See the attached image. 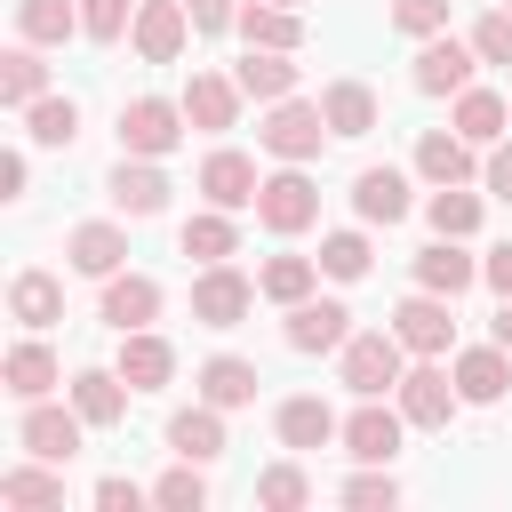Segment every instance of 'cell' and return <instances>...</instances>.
I'll return each instance as SVG.
<instances>
[{
  "mask_svg": "<svg viewBox=\"0 0 512 512\" xmlns=\"http://www.w3.org/2000/svg\"><path fill=\"white\" fill-rule=\"evenodd\" d=\"M400 352H408V344H400L392 328L344 336V384H352L360 400H384V392H400V376H408V368H400Z\"/></svg>",
  "mask_w": 512,
  "mask_h": 512,
  "instance_id": "1",
  "label": "cell"
},
{
  "mask_svg": "<svg viewBox=\"0 0 512 512\" xmlns=\"http://www.w3.org/2000/svg\"><path fill=\"white\" fill-rule=\"evenodd\" d=\"M176 136H184V104H168V96H136V104H120V152L160 160V152H176Z\"/></svg>",
  "mask_w": 512,
  "mask_h": 512,
  "instance_id": "2",
  "label": "cell"
},
{
  "mask_svg": "<svg viewBox=\"0 0 512 512\" xmlns=\"http://www.w3.org/2000/svg\"><path fill=\"white\" fill-rule=\"evenodd\" d=\"M256 136H264V152H272V160H312V152H320V136H336V128H328V112H320V104L280 96V104H272V120H264Z\"/></svg>",
  "mask_w": 512,
  "mask_h": 512,
  "instance_id": "3",
  "label": "cell"
},
{
  "mask_svg": "<svg viewBox=\"0 0 512 512\" xmlns=\"http://www.w3.org/2000/svg\"><path fill=\"white\" fill-rule=\"evenodd\" d=\"M472 64H480V48H472V40L432 32V40L416 48V88H424V96H464V88H472Z\"/></svg>",
  "mask_w": 512,
  "mask_h": 512,
  "instance_id": "4",
  "label": "cell"
},
{
  "mask_svg": "<svg viewBox=\"0 0 512 512\" xmlns=\"http://www.w3.org/2000/svg\"><path fill=\"white\" fill-rule=\"evenodd\" d=\"M256 216L272 224V232H304L312 216H320V192H312V176L288 160L280 176H264V192H256Z\"/></svg>",
  "mask_w": 512,
  "mask_h": 512,
  "instance_id": "5",
  "label": "cell"
},
{
  "mask_svg": "<svg viewBox=\"0 0 512 512\" xmlns=\"http://www.w3.org/2000/svg\"><path fill=\"white\" fill-rule=\"evenodd\" d=\"M248 304H256V288H248L232 264H208V272L192 280V320H200V328H240Z\"/></svg>",
  "mask_w": 512,
  "mask_h": 512,
  "instance_id": "6",
  "label": "cell"
},
{
  "mask_svg": "<svg viewBox=\"0 0 512 512\" xmlns=\"http://www.w3.org/2000/svg\"><path fill=\"white\" fill-rule=\"evenodd\" d=\"M80 424H88L80 408L64 416V408H40V400H32L24 424H16V440H24V456H40V464H72V456H80Z\"/></svg>",
  "mask_w": 512,
  "mask_h": 512,
  "instance_id": "7",
  "label": "cell"
},
{
  "mask_svg": "<svg viewBox=\"0 0 512 512\" xmlns=\"http://www.w3.org/2000/svg\"><path fill=\"white\" fill-rule=\"evenodd\" d=\"M184 32H192V8L184 0H144L136 8V56L144 64H176L184 56Z\"/></svg>",
  "mask_w": 512,
  "mask_h": 512,
  "instance_id": "8",
  "label": "cell"
},
{
  "mask_svg": "<svg viewBox=\"0 0 512 512\" xmlns=\"http://www.w3.org/2000/svg\"><path fill=\"white\" fill-rule=\"evenodd\" d=\"M280 336H288V352H344L352 312H344V304H328V296H320V304L304 296V304H288V328H280Z\"/></svg>",
  "mask_w": 512,
  "mask_h": 512,
  "instance_id": "9",
  "label": "cell"
},
{
  "mask_svg": "<svg viewBox=\"0 0 512 512\" xmlns=\"http://www.w3.org/2000/svg\"><path fill=\"white\" fill-rule=\"evenodd\" d=\"M200 192H208V208H256L264 176H256L248 152H208L200 160Z\"/></svg>",
  "mask_w": 512,
  "mask_h": 512,
  "instance_id": "10",
  "label": "cell"
},
{
  "mask_svg": "<svg viewBox=\"0 0 512 512\" xmlns=\"http://www.w3.org/2000/svg\"><path fill=\"white\" fill-rule=\"evenodd\" d=\"M392 336H400L408 352H424V360H432V352H448V336H456L448 296H432V288H424V296H408V304L392 312Z\"/></svg>",
  "mask_w": 512,
  "mask_h": 512,
  "instance_id": "11",
  "label": "cell"
},
{
  "mask_svg": "<svg viewBox=\"0 0 512 512\" xmlns=\"http://www.w3.org/2000/svg\"><path fill=\"white\" fill-rule=\"evenodd\" d=\"M400 424H408V416L360 400V408L344 416V456H360V464H392V456H400Z\"/></svg>",
  "mask_w": 512,
  "mask_h": 512,
  "instance_id": "12",
  "label": "cell"
},
{
  "mask_svg": "<svg viewBox=\"0 0 512 512\" xmlns=\"http://www.w3.org/2000/svg\"><path fill=\"white\" fill-rule=\"evenodd\" d=\"M456 400H464V392H456L440 368H408V376H400V416L424 424V432H440V424L456 416Z\"/></svg>",
  "mask_w": 512,
  "mask_h": 512,
  "instance_id": "13",
  "label": "cell"
},
{
  "mask_svg": "<svg viewBox=\"0 0 512 512\" xmlns=\"http://www.w3.org/2000/svg\"><path fill=\"white\" fill-rule=\"evenodd\" d=\"M240 80H224V72H192V88H184V120L192 128H232L240 120Z\"/></svg>",
  "mask_w": 512,
  "mask_h": 512,
  "instance_id": "14",
  "label": "cell"
},
{
  "mask_svg": "<svg viewBox=\"0 0 512 512\" xmlns=\"http://www.w3.org/2000/svg\"><path fill=\"white\" fill-rule=\"evenodd\" d=\"M112 208H120V216H160V208H168V176H160L144 152L120 160V168H112Z\"/></svg>",
  "mask_w": 512,
  "mask_h": 512,
  "instance_id": "15",
  "label": "cell"
},
{
  "mask_svg": "<svg viewBox=\"0 0 512 512\" xmlns=\"http://www.w3.org/2000/svg\"><path fill=\"white\" fill-rule=\"evenodd\" d=\"M352 208H360V224H400L408 216V176L400 168H360L352 176Z\"/></svg>",
  "mask_w": 512,
  "mask_h": 512,
  "instance_id": "16",
  "label": "cell"
},
{
  "mask_svg": "<svg viewBox=\"0 0 512 512\" xmlns=\"http://www.w3.org/2000/svg\"><path fill=\"white\" fill-rule=\"evenodd\" d=\"M152 312H160V280H144V272H112L104 280V320L128 336V328H152Z\"/></svg>",
  "mask_w": 512,
  "mask_h": 512,
  "instance_id": "17",
  "label": "cell"
},
{
  "mask_svg": "<svg viewBox=\"0 0 512 512\" xmlns=\"http://www.w3.org/2000/svg\"><path fill=\"white\" fill-rule=\"evenodd\" d=\"M120 376H128V392H160V384L176 376V352H168L152 328H128V336H120Z\"/></svg>",
  "mask_w": 512,
  "mask_h": 512,
  "instance_id": "18",
  "label": "cell"
},
{
  "mask_svg": "<svg viewBox=\"0 0 512 512\" xmlns=\"http://www.w3.org/2000/svg\"><path fill=\"white\" fill-rule=\"evenodd\" d=\"M472 280H480V264H472V256H464L448 232H440V240L416 256V288H432V296H464Z\"/></svg>",
  "mask_w": 512,
  "mask_h": 512,
  "instance_id": "19",
  "label": "cell"
},
{
  "mask_svg": "<svg viewBox=\"0 0 512 512\" xmlns=\"http://www.w3.org/2000/svg\"><path fill=\"white\" fill-rule=\"evenodd\" d=\"M232 80H240L256 104H280V96H296V64H288V48H248Z\"/></svg>",
  "mask_w": 512,
  "mask_h": 512,
  "instance_id": "20",
  "label": "cell"
},
{
  "mask_svg": "<svg viewBox=\"0 0 512 512\" xmlns=\"http://www.w3.org/2000/svg\"><path fill=\"white\" fill-rule=\"evenodd\" d=\"M64 256H72V272L112 280V272H120V256H128V240H120V224H80V232L64 240Z\"/></svg>",
  "mask_w": 512,
  "mask_h": 512,
  "instance_id": "21",
  "label": "cell"
},
{
  "mask_svg": "<svg viewBox=\"0 0 512 512\" xmlns=\"http://www.w3.org/2000/svg\"><path fill=\"white\" fill-rule=\"evenodd\" d=\"M504 384H512V360H504V344H480V352H464V360H456V392H464L472 408L504 400Z\"/></svg>",
  "mask_w": 512,
  "mask_h": 512,
  "instance_id": "22",
  "label": "cell"
},
{
  "mask_svg": "<svg viewBox=\"0 0 512 512\" xmlns=\"http://www.w3.org/2000/svg\"><path fill=\"white\" fill-rule=\"evenodd\" d=\"M280 440L288 448H328V440H344V424H336V408L328 400H280Z\"/></svg>",
  "mask_w": 512,
  "mask_h": 512,
  "instance_id": "23",
  "label": "cell"
},
{
  "mask_svg": "<svg viewBox=\"0 0 512 512\" xmlns=\"http://www.w3.org/2000/svg\"><path fill=\"white\" fill-rule=\"evenodd\" d=\"M120 384H128L120 368H112V376H104V368H80V376H72V408H80L88 424H120V416H128V392H120Z\"/></svg>",
  "mask_w": 512,
  "mask_h": 512,
  "instance_id": "24",
  "label": "cell"
},
{
  "mask_svg": "<svg viewBox=\"0 0 512 512\" xmlns=\"http://www.w3.org/2000/svg\"><path fill=\"white\" fill-rule=\"evenodd\" d=\"M320 112H328L336 136H368V128H376V88H368V80H336V88L320 96Z\"/></svg>",
  "mask_w": 512,
  "mask_h": 512,
  "instance_id": "25",
  "label": "cell"
},
{
  "mask_svg": "<svg viewBox=\"0 0 512 512\" xmlns=\"http://www.w3.org/2000/svg\"><path fill=\"white\" fill-rule=\"evenodd\" d=\"M8 312H16L24 328H56V320H64V288H56L48 272H16V288H8Z\"/></svg>",
  "mask_w": 512,
  "mask_h": 512,
  "instance_id": "26",
  "label": "cell"
},
{
  "mask_svg": "<svg viewBox=\"0 0 512 512\" xmlns=\"http://www.w3.org/2000/svg\"><path fill=\"white\" fill-rule=\"evenodd\" d=\"M200 400H208V408H248V400H256V368L232 360V352H216V360L200 368Z\"/></svg>",
  "mask_w": 512,
  "mask_h": 512,
  "instance_id": "27",
  "label": "cell"
},
{
  "mask_svg": "<svg viewBox=\"0 0 512 512\" xmlns=\"http://www.w3.org/2000/svg\"><path fill=\"white\" fill-rule=\"evenodd\" d=\"M168 448L192 456V464H216V456H224V424H216V408H184V416H168Z\"/></svg>",
  "mask_w": 512,
  "mask_h": 512,
  "instance_id": "28",
  "label": "cell"
},
{
  "mask_svg": "<svg viewBox=\"0 0 512 512\" xmlns=\"http://www.w3.org/2000/svg\"><path fill=\"white\" fill-rule=\"evenodd\" d=\"M16 32H24L32 48H56V40L80 32V8H72V0H16Z\"/></svg>",
  "mask_w": 512,
  "mask_h": 512,
  "instance_id": "29",
  "label": "cell"
},
{
  "mask_svg": "<svg viewBox=\"0 0 512 512\" xmlns=\"http://www.w3.org/2000/svg\"><path fill=\"white\" fill-rule=\"evenodd\" d=\"M240 40H248V48H296V40H304V24H296V8L248 0V8H240Z\"/></svg>",
  "mask_w": 512,
  "mask_h": 512,
  "instance_id": "30",
  "label": "cell"
},
{
  "mask_svg": "<svg viewBox=\"0 0 512 512\" xmlns=\"http://www.w3.org/2000/svg\"><path fill=\"white\" fill-rule=\"evenodd\" d=\"M504 120H512L504 96H488V88H464V96H456V136H464V144H496Z\"/></svg>",
  "mask_w": 512,
  "mask_h": 512,
  "instance_id": "31",
  "label": "cell"
},
{
  "mask_svg": "<svg viewBox=\"0 0 512 512\" xmlns=\"http://www.w3.org/2000/svg\"><path fill=\"white\" fill-rule=\"evenodd\" d=\"M416 176L424 184H464L472 176V144L464 136H424L416 144Z\"/></svg>",
  "mask_w": 512,
  "mask_h": 512,
  "instance_id": "32",
  "label": "cell"
},
{
  "mask_svg": "<svg viewBox=\"0 0 512 512\" xmlns=\"http://www.w3.org/2000/svg\"><path fill=\"white\" fill-rule=\"evenodd\" d=\"M24 128H32V144H72L80 136V104L72 96H32L24 104Z\"/></svg>",
  "mask_w": 512,
  "mask_h": 512,
  "instance_id": "33",
  "label": "cell"
},
{
  "mask_svg": "<svg viewBox=\"0 0 512 512\" xmlns=\"http://www.w3.org/2000/svg\"><path fill=\"white\" fill-rule=\"evenodd\" d=\"M240 248V232H232V208H208V216H192L184 224V256H200V264H224Z\"/></svg>",
  "mask_w": 512,
  "mask_h": 512,
  "instance_id": "34",
  "label": "cell"
},
{
  "mask_svg": "<svg viewBox=\"0 0 512 512\" xmlns=\"http://www.w3.org/2000/svg\"><path fill=\"white\" fill-rule=\"evenodd\" d=\"M312 272H320L312 256H272V264L256 272V288H264L272 304H304V296H312Z\"/></svg>",
  "mask_w": 512,
  "mask_h": 512,
  "instance_id": "35",
  "label": "cell"
},
{
  "mask_svg": "<svg viewBox=\"0 0 512 512\" xmlns=\"http://www.w3.org/2000/svg\"><path fill=\"white\" fill-rule=\"evenodd\" d=\"M48 384H56V352H48V344H16V352H8V392H16V400H40Z\"/></svg>",
  "mask_w": 512,
  "mask_h": 512,
  "instance_id": "36",
  "label": "cell"
},
{
  "mask_svg": "<svg viewBox=\"0 0 512 512\" xmlns=\"http://www.w3.org/2000/svg\"><path fill=\"white\" fill-rule=\"evenodd\" d=\"M0 504H16V512L64 504V480H56V472H32V464H16V472H0Z\"/></svg>",
  "mask_w": 512,
  "mask_h": 512,
  "instance_id": "37",
  "label": "cell"
},
{
  "mask_svg": "<svg viewBox=\"0 0 512 512\" xmlns=\"http://www.w3.org/2000/svg\"><path fill=\"white\" fill-rule=\"evenodd\" d=\"M40 88H48V64H40L32 48H8V56H0V96H8L16 112H24V104H32Z\"/></svg>",
  "mask_w": 512,
  "mask_h": 512,
  "instance_id": "38",
  "label": "cell"
},
{
  "mask_svg": "<svg viewBox=\"0 0 512 512\" xmlns=\"http://www.w3.org/2000/svg\"><path fill=\"white\" fill-rule=\"evenodd\" d=\"M432 232H448V240L480 232V200H472L464 184H440V192H432Z\"/></svg>",
  "mask_w": 512,
  "mask_h": 512,
  "instance_id": "39",
  "label": "cell"
},
{
  "mask_svg": "<svg viewBox=\"0 0 512 512\" xmlns=\"http://www.w3.org/2000/svg\"><path fill=\"white\" fill-rule=\"evenodd\" d=\"M320 272H328V280H360V272H368V240H360V232H328V240H320Z\"/></svg>",
  "mask_w": 512,
  "mask_h": 512,
  "instance_id": "40",
  "label": "cell"
},
{
  "mask_svg": "<svg viewBox=\"0 0 512 512\" xmlns=\"http://www.w3.org/2000/svg\"><path fill=\"white\" fill-rule=\"evenodd\" d=\"M152 504H168V512H200V504H208V480H200V464L184 456V464H176V472L152 488Z\"/></svg>",
  "mask_w": 512,
  "mask_h": 512,
  "instance_id": "41",
  "label": "cell"
},
{
  "mask_svg": "<svg viewBox=\"0 0 512 512\" xmlns=\"http://www.w3.org/2000/svg\"><path fill=\"white\" fill-rule=\"evenodd\" d=\"M304 496H312V480H304L296 464H272V472L256 480V504H272V512H296Z\"/></svg>",
  "mask_w": 512,
  "mask_h": 512,
  "instance_id": "42",
  "label": "cell"
},
{
  "mask_svg": "<svg viewBox=\"0 0 512 512\" xmlns=\"http://www.w3.org/2000/svg\"><path fill=\"white\" fill-rule=\"evenodd\" d=\"M392 32H408V40L448 32V0H392Z\"/></svg>",
  "mask_w": 512,
  "mask_h": 512,
  "instance_id": "43",
  "label": "cell"
},
{
  "mask_svg": "<svg viewBox=\"0 0 512 512\" xmlns=\"http://www.w3.org/2000/svg\"><path fill=\"white\" fill-rule=\"evenodd\" d=\"M472 48H480V64H512V8H488L472 24Z\"/></svg>",
  "mask_w": 512,
  "mask_h": 512,
  "instance_id": "44",
  "label": "cell"
},
{
  "mask_svg": "<svg viewBox=\"0 0 512 512\" xmlns=\"http://www.w3.org/2000/svg\"><path fill=\"white\" fill-rule=\"evenodd\" d=\"M344 504H360V512H392V504H400V480H392V472H360V480H344Z\"/></svg>",
  "mask_w": 512,
  "mask_h": 512,
  "instance_id": "45",
  "label": "cell"
},
{
  "mask_svg": "<svg viewBox=\"0 0 512 512\" xmlns=\"http://www.w3.org/2000/svg\"><path fill=\"white\" fill-rule=\"evenodd\" d=\"M80 32H88V40H120V32H128V0H88V8H80Z\"/></svg>",
  "mask_w": 512,
  "mask_h": 512,
  "instance_id": "46",
  "label": "cell"
},
{
  "mask_svg": "<svg viewBox=\"0 0 512 512\" xmlns=\"http://www.w3.org/2000/svg\"><path fill=\"white\" fill-rule=\"evenodd\" d=\"M184 8H192V32H224V24H240L232 0H184Z\"/></svg>",
  "mask_w": 512,
  "mask_h": 512,
  "instance_id": "47",
  "label": "cell"
},
{
  "mask_svg": "<svg viewBox=\"0 0 512 512\" xmlns=\"http://www.w3.org/2000/svg\"><path fill=\"white\" fill-rule=\"evenodd\" d=\"M96 504H104V512H136L144 488H136V480H96Z\"/></svg>",
  "mask_w": 512,
  "mask_h": 512,
  "instance_id": "48",
  "label": "cell"
},
{
  "mask_svg": "<svg viewBox=\"0 0 512 512\" xmlns=\"http://www.w3.org/2000/svg\"><path fill=\"white\" fill-rule=\"evenodd\" d=\"M480 280H488V288H496V296H512V240H504V248H496V256H488V264H480Z\"/></svg>",
  "mask_w": 512,
  "mask_h": 512,
  "instance_id": "49",
  "label": "cell"
},
{
  "mask_svg": "<svg viewBox=\"0 0 512 512\" xmlns=\"http://www.w3.org/2000/svg\"><path fill=\"white\" fill-rule=\"evenodd\" d=\"M488 192H496V200H512V144L488 160Z\"/></svg>",
  "mask_w": 512,
  "mask_h": 512,
  "instance_id": "50",
  "label": "cell"
},
{
  "mask_svg": "<svg viewBox=\"0 0 512 512\" xmlns=\"http://www.w3.org/2000/svg\"><path fill=\"white\" fill-rule=\"evenodd\" d=\"M496 344L512 352V296H504V312H496Z\"/></svg>",
  "mask_w": 512,
  "mask_h": 512,
  "instance_id": "51",
  "label": "cell"
},
{
  "mask_svg": "<svg viewBox=\"0 0 512 512\" xmlns=\"http://www.w3.org/2000/svg\"><path fill=\"white\" fill-rule=\"evenodd\" d=\"M272 8H304V0H272Z\"/></svg>",
  "mask_w": 512,
  "mask_h": 512,
  "instance_id": "52",
  "label": "cell"
},
{
  "mask_svg": "<svg viewBox=\"0 0 512 512\" xmlns=\"http://www.w3.org/2000/svg\"><path fill=\"white\" fill-rule=\"evenodd\" d=\"M504 8H512V0H504Z\"/></svg>",
  "mask_w": 512,
  "mask_h": 512,
  "instance_id": "53",
  "label": "cell"
}]
</instances>
